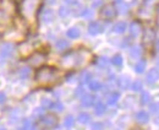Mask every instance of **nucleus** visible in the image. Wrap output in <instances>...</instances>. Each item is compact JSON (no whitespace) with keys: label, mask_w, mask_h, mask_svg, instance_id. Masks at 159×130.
<instances>
[{"label":"nucleus","mask_w":159,"mask_h":130,"mask_svg":"<svg viewBox=\"0 0 159 130\" xmlns=\"http://www.w3.org/2000/svg\"><path fill=\"white\" fill-rule=\"evenodd\" d=\"M91 54L87 50H77V52H71L63 57L61 64L65 68H75V66H82L90 60Z\"/></svg>","instance_id":"obj_1"},{"label":"nucleus","mask_w":159,"mask_h":130,"mask_svg":"<svg viewBox=\"0 0 159 130\" xmlns=\"http://www.w3.org/2000/svg\"><path fill=\"white\" fill-rule=\"evenodd\" d=\"M59 79V71L51 66H42L36 71V80L42 86H50Z\"/></svg>","instance_id":"obj_2"},{"label":"nucleus","mask_w":159,"mask_h":130,"mask_svg":"<svg viewBox=\"0 0 159 130\" xmlns=\"http://www.w3.org/2000/svg\"><path fill=\"white\" fill-rule=\"evenodd\" d=\"M38 2H39V0H23V3H22V5H23V14L27 17H31L33 15V12L36 11Z\"/></svg>","instance_id":"obj_3"},{"label":"nucleus","mask_w":159,"mask_h":130,"mask_svg":"<svg viewBox=\"0 0 159 130\" xmlns=\"http://www.w3.org/2000/svg\"><path fill=\"white\" fill-rule=\"evenodd\" d=\"M115 16H116V8L112 4L103 6V9L100 10V17L105 18V20H113Z\"/></svg>","instance_id":"obj_4"},{"label":"nucleus","mask_w":159,"mask_h":130,"mask_svg":"<svg viewBox=\"0 0 159 130\" xmlns=\"http://www.w3.org/2000/svg\"><path fill=\"white\" fill-rule=\"evenodd\" d=\"M39 123L45 128H54L58 124V117L54 114H45L39 119Z\"/></svg>","instance_id":"obj_5"},{"label":"nucleus","mask_w":159,"mask_h":130,"mask_svg":"<svg viewBox=\"0 0 159 130\" xmlns=\"http://www.w3.org/2000/svg\"><path fill=\"white\" fill-rule=\"evenodd\" d=\"M14 49H15V47H14L12 43H5L2 47V49H0V58H2V59L10 58L11 54L14 53Z\"/></svg>","instance_id":"obj_6"},{"label":"nucleus","mask_w":159,"mask_h":130,"mask_svg":"<svg viewBox=\"0 0 159 130\" xmlns=\"http://www.w3.org/2000/svg\"><path fill=\"white\" fill-rule=\"evenodd\" d=\"M103 32V27L98 21H93L88 25V33L92 34V36H97L98 33Z\"/></svg>","instance_id":"obj_7"},{"label":"nucleus","mask_w":159,"mask_h":130,"mask_svg":"<svg viewBox=\"0 0 159 130\" xmlns=\"http://www.w3.org/2000/svg\"><path fill=\"white\" fill-rule=\"evenodd\" d=\"M158 79H159V71L155 68L151 69L146 75V80H147L148 84H154L155 81H158Z\"/></svg>","instance_id":"obj_8"},{"label":"nucleus","mask_w":159,"mask_h":130,"mask_svg":"<svg viewBox=\"0 0 159 130\" xmlns=\"http://www.w3.org/2000/svg\"><path fill=\"white\" fill-rule=\"evenodd\" d=\"M44 62V55L41 53H34L32 57L28 59V63L33 66H38L39 64H42Z\"/></svg>","instance_id":"obj_9"},{"label":"nucleus","mask_w":159,"mask_h":130,"mask_svg":"<svg viewBox=\"0 0 159 130\" xmlns=\"http://www.w3.org/2000/svg\"><path fill=\"white\" fill-rule=\"evenodd\" d=\"M94 101H96V97L92 96V95H84V96H82V98H81V103H82V106H84V107H91V106H93Z\"/></svg>","instance_id":"obj_10"},{"label":"nucleus","mask_w":159,"mask_h":130,"mask_svg":"<svg viewBox=\"0 0 159 130\" xmlns=\"http://www.w3.org/2000/svg\"><path fill=\"white\" fill-rule=\"evenodd\" d=\"M136 120H137L139 124H146V123H148V120H149V116H148V113L145 112V110H141V112H138V113L136 114Z\"/></svg>","instance_id":"obj_11"},{"label":"nucleus","mask_w":159,"mask_h":130,"mask_svg":"<svg viewBox=\"0 0 159 130\" xmlns=\"http://www.w3.org/2000/svg\"><path fill=\"white\" fill-rule=\"evenodd\" d=\"M126 28H127V25H126V22H124V21H119V22H116L115 25H114V27H113V31L115 32V33H119V34H121V33H124L126 31Z\"/></svg>","instance_id":"obj_12"},{"label":"nucleus","mask_w":159,"mask_h":130,"mask_svg":"<svg viewBox=\"0 0 159 130\" xmlns=\"http://www.w3.org/2000/svg\"><path fill=\"white\" fill-rule=\"evenodd\" d=\"M139 32H141V25H139V22L133 21L131 24V26H130V34L132 37H137L139 34Z\"/></svg>","instance_id":"obj_13"},{"label":"nucleus","mask_w":159,"mask_h":130,"mask_svg":"<svg viewBox=\"0 0 159 130\" xmlns=\"http://www.w3.org/2000/svg\"><path fill=\"white\" fill-rule=\"evenodd\" d=\"M118 85H119V87H120V88L126 90V88H129V87H130L131 81H130V79H129L127 76H121V78L118 80Z\"/></svg>","instance_id":"obj_14"},{"label":"nucleus","mask_w":159,"mask_h":130,"mask_svg":"<svg viewBox=\"0 0 159 130\" xmlns=\"http://www.w3.org/2000/svg\"><path fill=\"white\" fill-rule=\"evenodd\" d=\"M54 20V12H53L51 10H44L43 14H42V21L43 22H50Z\"/></svg>","instance_id":"obj_15"},{"label":"nucleus","mask_w":159,"mask_h":130,"mask_svg":"<svg viewBox=\"0 0 159 130\" xmlns=\"http://www.w3.org/2000/svg\"><path fill=\"white\" fill-rule=\"evenodd\" d=\"M141 54H142V49H141L139 46H136V47H132L130 49V55H131V58L133 59H137L141 57Z\"/></svg>","instance_id":"obj_16"},{"label":"nucleus","mask_w":159,"mask_h":130,"mask_svg":"<svg viewBox=\"0 0 159 130\" xmlns=\"http://www.w3.org/2000/svg\"><path fill=\"white\" fill-rule=\"evenodd\" d=\"M80 34H81V32H80V30L77 27H72V28H70L67 31V37H69V38H72V40L78 38Z\"/></svg>","instance_id":"obj_17"},{"label":"nucleus","mask_w":159,"mask_h":130,"mask_svg":"<svg viewBox=\"0 0 159 130\" xmlns=\"http://www.w3.org/2000/svg\"><path fill=\"white\" fill-rule=\"evenodd\" d=\"M105 110H107V107H105V104L103 102H98L94 107V112L97 116H102L103 113H105Z\"/></svg>","instance_id":"obj_18"},{"label":"nucleus","mask_w":159,"mask_h":130,"mask_svg":"<svg viewBox=\"0 0 159 130\" xmlns=\"http://www.w3.org/2000/svg\"><path fill=\"white\" fill-rule=\"evenodd\" d=\"M69 46H70V43H69L66 40H59V41L57 42V44H55L57 49H58V50H60V52H63V50L67 49V48H69Z\"/></svg>","instance_id":"obj_19"},{"label":"nucleus","mask_w":159,"mask_h":130,"mask_svg":"<svg viewBox=\"0 0 159 130\" xmlns=\"http://www.w3.org/2000/svg\"><path fill=\"white\" fill-rule=\"evenodd\" d=\"M145 69H146V60H139L136 65H135V71L137 72V74H142L143 71H145Z\"/></svg>","instance_id":"obj_20"},{"label":"nucleus","mask_w":159,"mask_h":130,"mask_svg":"<svg viewBox=\"0 0 159 130\" xmlns=\"http://www.w3.org/2000/svg\"><path fill=\"white\" fill-rule=\"evenodd\" d=\"M77 120L81 124H87V123H90V120H91V116L88 113H80L78 117H77Z\"/></svg>","instance_id":"obj_21"},{"label":"nucleus","mask_w":159,"mask_h":130,"mask_svg":"<svg viewBox=\"0 0 159 130\" xmlns=\"http://www.w3.org/2000/svg\"><path fill=\"white\" fill-rule=\"evenodd\" d=\"M119 97H120L119 92H113V94H110V95L108 96V100H107L108 104H112V106H113V104H115V103L118 102Z\"/></svg>","instance_id":"obj_22"},{"label":"nucleus","mask_w":159,"mask_h":130,"mask_svg":"<svg viewBox=\"0 0 159 130\" xmlns=\"http://www.w3.org/2000/svg\"><path fill=\"white\" fill-rule=\"evenodd\" d=\"M90 88L92 91H99L102 88V84L98 80H91L90 81Z\"/></svg>","instance_id":"obj_23"},{"label":"nucleus","mask_w":159,"mask_h":130,"mask_svg":"<svg viewBox=\"0 0 159 130\" xmlns=\"http://www.w3.org/2000/svg\"><path fill=\"white\" fill-rule=\"evenodd\" d=\"M122 57H121V55L120 54H116V55H114V57H113V59H112V63H113V65H115V66H121L122 65Z\"/></svg>","instance_id":"obj_24"},{"label":"nucleus","mask_w":159,"mask_h":130,"mask_svg":"<svg viewBox=\"0 0 159 130\" xmlns=\"http://www.w3.org/2000/svg\"><path fill=\"white\" fill-rule=\"evenodd\" d=\"M81 84H86V82H90L91 81V74L88 71H83L81 74V78H80Z\"/></svg>","instance_id":"obj_25"},{"label":"nucleus","mask_w":159,"mask_h":130,"mask_svg":"<svg viewBox=\"0 0 159 130\" xmlns=\"http://www.w3.org/2000/svg\"><path fill=\"white\" fill-rule=\"evenodd\" d=\"M149 101H151V96L148 92H142V95H141V104L145 106V104L149 103Z\"/></svg>","instance_id":"obj_26"},{"label":"nucleus","mask_w":159,"mask_h":130,"mask_svg":"<svg viewBox=\"0 0 159 130\" xmlns=\"http://www.w3.org/2000/svg\"><path fill=\"white\" fill-rule=\"evenodd\" d=\"M74 124H75V119H74V117L69 116V117L65 118V120H64V125H65L66 128H71V126H74Z\"/></svg>","instance_id":"obj_27"},{"label":"nucleus","mask_w":159,"mask_h":130,"mask_svg":"<svg viewBox=\"0 0 159 130\" xmlns=\"http://www.w3.org/2000/svg\"><path fill=\"white\" fill-rule=\"evenodd\" d=\"M50 108L53 109V110H57V112H61V110L64 109V106L61 104V102H54V103H51V106H50Z\"/></svg>","instance_id":"obj_28"},{"label":"nucleus","mask_w":159,"mask_h":130,"mask_svg":"<svg viewBox=\"0 0 159 130\" xmlns=\"http://www.w3.org/2000/svg\"><path fill=\"white\" fill-rule=\"evenodd\" d=\"M132 90L133 91H141L142 90V87H143V84H142V81H139V80H136L135 82H132Z\"/></svg>","instance_id":"obj_29"},{"label":"nucleus","mask_w":159,"mask_h":130,"mask_svg":"<svg viewBox=\"0 0 159 130\" xmlns=\"http://www.w3.org/2000/svg\"><path fill=\"white\" fill-rule=\"evenodd\" d=\"M29 76V69L28 68H23L20 70V78L21 79H27Z\"/></svg>","instance_id":"obj_30"},{"label":"nucleus","mask_w":159,"mask_h":130,"mask_svg":"<svg viewBox=\"0 0 159 130\" xmlns=\"http://www.w3.org/2000/svg\"><path fill=\"white\" fill-rule=\"evenodd\" d=\"M107 64H108V59L107 58H98L97 59V65L99 66V68H104V66H107Z\"/></svg>","instance_id":"obj_31"},{"label":"nucleus","mask_w":159,"mask_h":130,"mask_svg":"<svg viewBox=\"0 0 159 130\" xmlns=\"http://www.w3.org/2000/svg\"><path fill=\"white\" fill-rule=\"evenodd\" d=\"M69 14H70L69 8H66V6H61V8H60V10H59V15H60L61 17H66Z\"/></svg>","instance_id":"obj_32"},{"label":"nucleus","mask_w":159,"mask_h":130,"mask_svg":"<svg viewBox=\"0 0 159 130\" xmlns=\"http://www.w3.org/2000/svg\"><path fill=\"white\" fill-rule=\"evenodd\" d=\"M81 15H82L84 18H92V17H93V11H92V10H83Z\"/></svg>","instance_id":"obj_33"},{"label":"nucleus","mask_w":159,"mask_h":130,"mask_svg":"<svg viewBox=\"0 0 159 130\" xmlns=\"http://www.w3.org/2000/svg\"><path fill=\"white\" fill-rule=\"evenodd\" d=\"M151 112H153V113H158L159 112V103L151 104Z\"/></svg>","instance_id":"obj_34"},{"label":"nucleus","mask_w":159,"mask_h":130,"mask_svg":"<svg viewBox=\"0 0 159 130\" xmlns=\"http://www.w3.org/2000/svg\"><path fill=\"white\" fill-rule=\"evenodd\" d=\"M92 130H103V124L102 123H93Z\"/></svg>","instance_id":"obj_35"},{"label":"nucleus","mask_w":159,"mask_h":130,"mask_svg":"<svg viewBox=\"0 0 159 130\" xmlns=\"http://www.w3.org/2000/svg\"><path fill=\"white\" fill-rule=\"evenodd\" d=\"M51 103H53V102H50L49 100H43V102H42V104H43L44 108H50Z\"/></svg>","instance_id":"obj_36"},{"label":"nucleus","mask_w":159,"mask_h":130,"mask_svg":"<svg viewBox=\"0 0 159 130\" xmlns=\"http://www.w3.org/2000/svg\"><path fill=\"white\" fill-rule=\"evenodd\" d=\"M5 100H6L5 94H4V92H0V103H4V102H5Z\"/></svg>","instance_id":"obj_37"},{"label":"nucleus","mask_w":159,"mask_h":130,"mask_svg":"<svg viewBox=\"0 0 159 130\" xmlns=\"http://www.w3.org/2000/svg\"><path fill=\"white\" fill-rule=\"evenodd\" d=\"M100 4H102V0H96V2L92 4V6H93V8H98Z\"/></svg>","instance_id":"obj_38"},{"label":"nucleus","mask_w":159,"mask_h":130,"mask_svg":"<svg viewBox=\"0 0 159 130\" xmlns=\"http://www.w3.org/2000/svg\"><path fill=\"white\" fill-rule=\"evenodd\" d=\"M82 92H83V88H82V87H78V90L76 91V95L80 96V95H82Z\"/></svg>","instance_id":"obj_39"},{"label":"nucleus","mask_w":159,"mask_h":130,"mask_svg":"<svg viewBox=\"0 0 159 130\" xmlns=\"http://www.w3.org/2000/svg\"><path fill=\"white\" fill-rule=\"evenodd\" d=\"M48 4H55V0H48Z\"/></svg>","instance_id":"obj_40"},{"label":"nucleus","mask_w":159,"mask_h":130,"mask_svg":"<svg viewBox=\"0 0 159 130\" xmlns=\"http://www.w3.org/2000/svg\"><path fill=\"white\" fill-rule=\"evenodd\" d=\"M155 123H157V124H159V117H157V118H155Z\"/></svg>","instance_id":"obj_41"},{"label":"nucleus","mask_w":159,"mask_h":130,"mask_svg":"<svg viewBox=\"0 0 159 130\" xmlns=\"http://www.w3.org/2000/svg\"><path fill=\"white\" fill-rule=\"evenodd\" d=\"M157 48H158V50H159V41L157 42Z\"/></svg>","instance_id":"obj_42"},{"label":"nucleus","mask_w":159,"mask_h":130,"mask_svg":"<svg viewBox=\"0 0 159 130\" xmlns=\"http://www.w3.org/2000/svg\"><path fill=\"white\" fill-rule=\"evenodd\" d=\"M115 2H116V3H121V2H122V0H115Z\"/></svg>","instance_id":"obj_43"},{"label":"nucleus","mask_w":159,"mask_h":130,"mask_svg":"<svg viewBox=\"0 0 159 130\" xmlns=\"http://www.w3.org/2000/svg\"><path fill=\"white\" fill-rule=\"evenodd\" d=\"M0 130H5V129L4 128H0Z\"/></svg>","instance_id":"obj_44"},{"label":"nucleus","mask_w":159,"mask_h":130,"mask_svg":"<svg viewBox=\"0 0 159 130\" xmlns=\"http://www.w3.org/2000/svg\"><path fill=\"white\" fill-rule=\"evenodd\" d=\"M19 130H26V129H19Z\"/></svg>","instance_id":"obj_45"}]
</instances>
